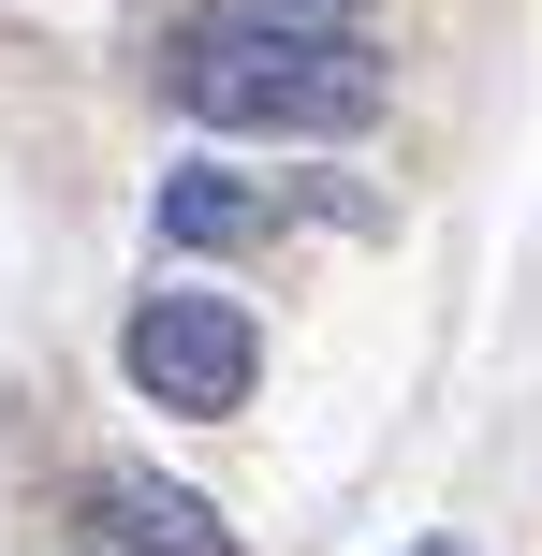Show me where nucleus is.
Wrapping results in <instances>:
<instances>
[{
    "label": "nucleus",
    "mask_w": 542,
    "mask_h": 556,
    "mask_svg": "<svg viewBox=\"0 0 542 556\" xmlns=\"http://www.w3.org/2000/svg\"><path fill=\"white\" fill-rule=\"evenodd\" d=\"M176 103L205 132H367L381 117V74L352 45H293V29H191L176 45Z\"/></svg>",
    "instance_id": "1"
},
{
    "label": "nucleus",
    "mask_w": 542,
    "mask_h": 556,
    "mask_svg": "<svg viewBox=\"0 0 542 556\" xmlns=\"http://www.w3.org/2000/svg\"><path fill=\"white\" fill-rule=\"evenodd\" d=\"M117 366H133V395H162V410L220 425V410H250L264 337H250V307H235V293H147L133 337H117Z\"/></svg>",
    "instance_id": "2"
},
{
    "label": "nucleus",
    "mask_w": 542,
    "mask_h": 556,
    "mask_svg": "<svg viewBox=\"0 0 542 556\" xmlns=\"http://www.w3.org/2000/svg\"><path fill=\"white\" fill-rule=\"evenodd\" d=\"M88 528L117 556H235V528L191 498V483H162V469H103L88 483Z\"/></svg>",
    "instance_id": "3"
},
{
    "label": "nucleus",
    "mask_w": 542,
    "mask_h": 556,
    "mask_svg": "<svg viewBox=\"0 0 542 556\" xmlns=\"http://www.w3.org/2000/svg\"><path fill=\"white\" fill-rule=\"evenodd\" d=\"M250 235H264L250 176H220V162H176L162 176V250H250Z\"/></svg>",
    "instance_id": "4"
},
{
    "label": "nucleus",
    "mask_w": 542,
    "mask_h": 556,
    "mask_svg": "<svg viewBox=\"0 0 542 556\" xmlns=\"http://www.w3.org/2000/svg\"><path fill=\"white\" fill-rule=\"evenodd\" d=\"M250 29H293V45H352L367 0H250Z\"/></svg>",
    "instance_id": "5"
}]
</instances>
